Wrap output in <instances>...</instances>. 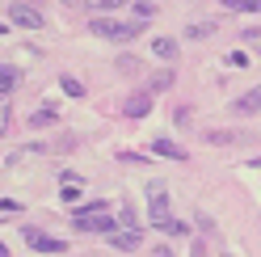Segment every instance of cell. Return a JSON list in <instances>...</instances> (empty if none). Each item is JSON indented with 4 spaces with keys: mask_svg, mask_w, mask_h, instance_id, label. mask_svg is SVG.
<instances>
[{
    "mask_svg": "<svg viewBox=\"0 0 261 257\" xmlns=\"http://www.w3.org/2000/svg\"><path fill=\"white\" fill-rule=\"evenodd\" d=\"M143 25L148 21H118V17H110V13H97V17L89 21V30L97 38H106V42H130V38H139Z\"/></svg>",
    "mask_w": 261,
    "mask_h": 257,
    "instance_id": "obj_1",
    "label": "cell"
},
{
    "mask_svg": "<svg viewBox=\"0 0 261 257\" xmlns=\"http://www.w3.org/2000/svg\"><path fill=\"white\" fill-rule=\"evenodd\" d=\"M169 211H173V207H169V194H165V182H148V215H152V223H156V228H165V232H177V236H181L186 223H177Z\"/></svg>",
    "mask_w": 261,
    "mask_h": 257,
    "instance_id": "obj_2",
    "label": "cell"
},
{
    "mask_svg": "<svg viewBox=\"0 0 261 257\" xmlns=\"http://www.w3.org/2000/svg\"><path fill=\"white\" fill-rule=\"evenodd\" d=\"M9 25H17V30H42V13L30 5V0H13V5H9Z\"/></svg>",
    "mask_w": 261,
    "mask_h": 257,
    "instance_id": "obj_3",
    "label": "cell"
},
{
    "mask_svg": "<svg viewBox=\"0 0 261 257\" xmlns=\"http://www.w3.org/2000/svg\"><path fill=\"white\" fill-rule=\"evenodd\" d=\"M21 236H25V245H30V249H38V253H63V249H68V240H55V236H46L42 228H25Z\"/></svg>",
    "mask_w": 261,
    "mask_h": 257,
    "instance_id": "obj_4",
    "label": "cell"
},
{
    "mask_svg": "<svg viewBox=\"0 0 261 257\" xmlns=\"http://www.w3.org/2000/svg\"><path fill=\"white\" fill-rule=\"evenodd\" d=\"M110 245L122 249V253H135V249L143 245V232H139V228H114V232H110Z\"/></svg>",
    "mask_w": 261,
    "mask_h": 257,
    "instance_id": "obj_5",
    "label": "cell"
},
{
    "mask_svg": "<svg viewBox=\"0 0 261 257\" xmlns=\"http://www.w3.org/2000/svg\"><path fill=\"white\" fill-rule=\"evenodd\" d=\"M232 114H240V118L261 114V85H257V89H249V93H240V97L232 101Z\"/></svg>",
    "mask_w": 261,
    "mask_h": 257,
    "instance_id": "obj_6",
    "label": "cell"
},
{
    "mask_svg": "<svg viewBox=\"0 0 261 257\" xmlns=\"http://www.w3.org/2000/svg\"><path fill=\"white\" fill-rule=\"evenodd\" d=\"M122 114H126V118H148V114H152V93H148V89H143V93H130L126 106H122Z\"/></svg>",
    "mask_w": 261,
    "mask_h": 257,
    "instance_id": "obj_7",
    "label": "cell"
},
{
    "mask_svg": "<svg viewBox=\"0 0 261 257\" xmlns=\"http://www.w3.org/2000/svg\"><path fill=\"white\" fill-rule=\"evenodd\" d=\"M173 80H177V72H173V63H169V68H160V72L152 76L148 93H165V89H173Z\"/></svg>",
    "mask_w": 261,
    "mask_h": 257,
    "instance_id": "obj_8",
    "label": "cell"
},
{
    "mask_svg": "<svg viewBox=\"0 0 261 257\" xmlns=\"http://www.w3.org/2000/svg\"><path fill=\"white\" fill-rule=\"evenodd\" d=\"M202 139H206V143H215V148H227V143H244V135H236V131H206Z\"/></svg>",
    "mask_w": 261,
    "mask_h": 257,
    "instance_id": "obj_9",
    "label": "cell"
},
{
    "mask_svg": "<svg viewBox=\"0 0 261 257\" xmlns=\"http://www.w3.org/2000/svg\"><path fill=\"white\" fill-rule=\"evenodd\" d=\"M215 30H219L215 21H190V25H186V38H194V42H198V38H211Z\"/></svg>",
    "mask_w": 261,
    "mask_h": 257,
    "instance_id": "obj_10",
    "label": "cell"
},
{
    "mask_svg": "<svg viewBox=\"0 0 261 257\" xmlns=\"http://www.w3.org/2000/svg\"><path fill=\"white\" fill-rule=\"evenodd\" d=\"M152 51H156L160 59H169V63H173L177 55H181V46H177L173 38H156V42H152Z\"/></svg>",
    "mask_w": 261,
    "mask_h": 257,
    "instance_id": "obj_11",
    "label": "cell"
},
{
    "mask_svg": "<svg viewBox=\"0 0 261 257\" xmlns=\"http://www.w3.org/2000/svg\"><path fill=\"white\" fill-rule=\"evenodd\" d=\"M152 152L156 156H169V160H186V148H177V143H169V139H156Z\"/></svg>",
    "mask_w": 261,
    "mask_h": 257,
    "instance_id": "obj_12",
    "label": "cell"
},
{
    "mask_svg": "<svg viewBox=\"0 0 261 257\" xmlns=\"http://www.w3.org/2000/svg\"><path fill=\"white\" fill-rule=\"evenodd\" d=\"M17 68H9V63H0V97H5V93H13V85H17Z\"/></svg>",
    "mask_w": 261,
    "mask_h": 257,
    "instance_id": "obj_13",
    "label": "cell"
},
{
    "mask_svg": "<svg viewBox=\"0 0 261 257\" xmlns=\"http://www.w3.org/2000/svg\"><path fill=\"white\" fill-rule=\"evenodd\" d=\"M59 114H55V110L51 106H42V110H34V114H30V126H34V131H38V126H51Z\"/></svg>",
    "mask_w": 261,
    "mask_h": 257,
    "instance_id": "obj_14",
    "label": "cell"
},
{
    "mask_svg": "<svg viewBox=\"0 0 261 257\" xmlns=\"http://www.w3.org/2000/svg\"><path fill=\"white\" fill-rule=\"evenodd\" d=\"M130 9H135V21H152L156 13H160V9L152 5V0H135V5H130Z\"/></svg>",
    "mask_w": 261,
    "mask_h": 257,
    "instance_id": "obj_15",
    "label": "cell"
},
{
    "mask_svg": "<svg viewBox=\"0 0 261 257\" xmlns=\"http://www.w3.org/2000/svg\"><path fill=\"white\" fill-rule=\"evenodd\" d=\"M223 9H236V13H261V0H219Z\"/></svg>",
    "mask_w": 261,
    "mask_h": 257,
    "instance_id": "obj_16",
    "label": "cell"
},
{
    "mask_svg": "<svg viewBox=\"0 0 261 257\" xmlns=\"http://www.w3.org/2000/svg\"><path fill=\"white\" fill-rule=\"evenodd\" d=\"M93 13H114V9H126V0H85Z\"/></svg>",
    "mask_w": 261,
    "mask_h": 257,
    "instance_id": "obj_17",
    "label": "cell"
},
{
    "mask_svg": "<svg viewBox=\"0 0 261 257\" xmlns=\"http://www.w3.org/2000/svg\"><path fill=\"white\" fill-rule=\"evenodd\" d=\"M59 89L68 93V97H85V85H80L76 76H63V80H59Z\"/></svg>",
    "mask_w": 261,
    "mask_h": 257,
    "instance_id": "obj_18",
    "label": "cell"
},
{
    "mask_svg": "<svg viewBox=\"0 0 261 257\" xmlns=\"http://www.w3.org/2000/svg\"><path fill=\"white\" fill-rule=\"evenodd\" d=\"M80 215H106V202H85V207H76L72 219H80Z\"/></svg>",
    "mask_w": 261,
    "mask_h": 257,
    "instance_id": "obj_19",
    "label": "cell"
},
{
    "mask_svg": "<svg viewBox=\"0 0 261 257\" xmlns=\"http://www.w3.org/2000/svg\"><path fill=\"white\" fill-rule=\"evenodd\" d=\"M80 198V182H63V202H76Z\"/></svg>",
    "mask_w": 261,
    "mask_h": 257,
    "instance_id": "obj_20",
    "label": "cell"
},
{
    "mask_svg": "<svg viewBox=\"0 0 261 257\" xmlns=\"http://www.w3.org/2000/svg\"><path fill=\"white\" fill-rule=\"evenodd\" d=\"M17 211H21L17 198H0V215H17Z\"/></svg>",
    "mask_w": 261,
    "mask_h": 257,
    "instance_id": "obj_21",
    "label": "cell"
},
{
    "mask_svg": "<svg viewBox=\"0 0 261 257\" xmlns=\"http://www.w3.org/2000/svg\"><path fill=\"white\" fill-rule=\"evenodd\" d=\"M118 223H122V228H139V223H135V211H130V207L118 215Z\"/></svg>",
    "mask_w": 261,
    "mask_h": 257,
    "instance_id": "obj_22",
    "label": "cell"
},
{
    "mask_svg": "<svg viewBox=\"0 0 261 257\" xmlns=\"http://www.w3.org/2000/svg\"><path fill=\"white\" fill-rule=\"evenodd\" d=\"M118 68H122V72H139V59H130V55H122V59H118Z\"/></svg>",
    "mask_w": 261,
    "mask_h": 257,
    "instance_id": "obj_23",
    "label": "cell"
},
{
    "mask_svg": "<svg viewBox=\"0 0 261 257\" xmlns=\"http://www.w3.org/2000/svg\"><path fill=\"white\" fill-rule=\"evenodd\" d=\"M227 63H232V68H244V63H249V55H240V51H232V55H227Z\"/></svg>",
    "mask_w": 261,
    "mask_h": 257,
    "instance_id": "obj_24",
    "label": "cell"
},
{
    "mask_svg": "<svg viewBox=\"0 0 261 257\" xmlns=\"http://www.w3.org/2000/svg\"><path fill=\"white\" fill-rule=\"evenodd\" d=\"M257 38H261V25L257 30H244V42H257Z\"/></svg>",
    "mask_w": 261,
    "mask_h": 257,
    "instance_id": "obj_25",
    "label": "cell"
},
{
    "mask_svg": "<svg viewBox=\"0 0 261 257\" xmlns=\"http://www.w3.org/2000/svg\"><path fill=\"white\" fill-rule=\"evenodd\" d=\"M5 126H9V110L0 106V135H5Z\"/></svg>",
    "mask_w": 261,
    "mask_h": 257,
    "instance_id": "obj_26",
    "label": "cell"
},
{
    "mask_svg": "<svg viewBox=\"0 0 261 257\" xmlns=\"http://www.w3.org/2000/svg\"><path fill=\"white\" fill-rule=\"evenodd\" d=\"M5 34H9V21H0V38H5Z\"/></svg>",
    "mask_w": 261,
    "mask_h": 257,
    "instance_id": "obj_27",
    "label": "cell"
},
{
    "mask_svg": "<svg viewBox=\"0 0 261 257\" xmlns=\"http://www.w3.org/2000/svg\"><path fill=\"white\" fill-rule=\"evenodd\" d=\"M63 5H76V0H63Z\"/></svg>",
    "mask_w": 261,
    "mask_h": 257,
    "instance_id": "obj_28",
    "label": "cell"
},
{
    "mask_svg": "<svg viewBox=\"0 0 261 257\" xmlns=\"http://www.w3.org/2000/svg\"><path fill=\"white\" fill-rule=\"evenodd\" d=\"M0 219H5V215H0Z\"/></svg>",
    "mask_w": 261,
    "mask_h": 257,
    "instance_id": "obj_29",
    "label": "cell"
}]
</instances>
